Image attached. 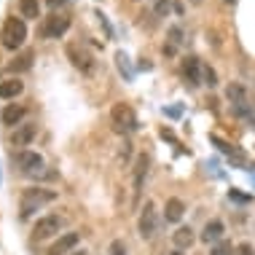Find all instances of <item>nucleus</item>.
I'll return each instance as SVG.
<instances>
[{
    "mask_svg": "<svg viewBox=\"0 0 255 255\" xmlns=\"http://www.w3.org/2000/svg\"><path fill=\"white\" fill-rule=\"evenodd\" d=\"M110 127H113V132H119V134L134 132V129H137L134 110L129 108L127 102H116V105L110 108Z\"/></svg>",
    "mask_w": 255,
    "mask_h": 255,
    "instance_id": "nucleus-6",
    "label": "nucleus"
},
{
    "mask_svg": "<svg viewBox=\"0 0 255 255\" xmlns=\"http://www.w3.org/2000/svg\"><path fill=\"white\" fill-rule=\"evenodd\" d=\"M158 212H156V204L153 202H145L140 210V218H137V231H140L142 239H153L158 234Z\"/></svg>",
    "mask_w": 255,
    "mask_h": 255,
    "instance_id": "nucleus-8",
    "label": "nucleus"
},
{
    "mask_svg": "<svg viewBox=\"0 0 255 255\" xmlns=\"http://www.w3.org/2000/svg\"><path fill=\"white\" fill-rule=\"evenodd\" d=\"M231 199H237V202H247V196H242V194H237V191H231Z\"/></svg>",
    "mask_w": 255,
    "mask_h": 255,
    "instance_id": "nucleus-28",
    "label": "nucleus"
},
{
    "mask_svg": "<svg viewBox=\"0 0 255 255\" xmlns=\"http://www.w3.org/2000/svg\"><path fill=\"white\" fill-rule=\"evenodd\" d=\"M132 3H142V0H132Z\"/></svg>",
    "mask_w": 255,
    "mask_h": 255,
    "instance_id": "nucleus-33",
    "label": "nucleus"
},
{
    "mask_svg": "<svg viewBox=\"0 0 255 255\" xmlns=\"http://www.w3.org/2000/svg\"><path fill=\"white\" fill-rule=\"evenodd\" d=\"M207 255H234V245L229 242V239H220V242L210 245V253Z\"/></svg>",
    "mask_w": 255,
    "mask_h": 255,
    "instance_id": "nucleus-22",
    "label": "nucleus"
},
{
    "mask_svg": "<svg viewBox=\"0 0 255 255\" xmlns=\"http://www.w3.org/2000/svg\"><path fill=\"white\" fill-rule=\"evenodd\" d=\"M32 62H35V51H30V49H24L22 54H16L8 65H5V73H11V75H16V73H27L32 67Z\"/></svg>",
    "mask_w": 255,
    "mask_h": 255,
    "instance_id": "nucleus-15",
    "label": "nucleus"
},
{
    "mask_svg": "<svg viewBox=\"0 0 255 255\" xmlns=\"http://www.w3.org/2000/svg\"><path fill=\"white\" fill-rule=\"evenodd\" d=\"M202 86H210V89L218 86V73L210 65H202Z\"/></svg>",
    "mask_w": 255,
    "mask_h": 255,
    "instance_id": "nucleus-23",
    "label": "nucleus"
},
{
    "mask_svg": "<svg viewBox=\"0 0 255 255\" xmlns=\"http://www.w3.org/2000/svg\"><path fill=\"white\" fill-rule=\"evenodd\" d=\"M185 215V202L177 196H169L167 202H164V220L167 223H180Z\"/></svg>",
    "mask_w": 255,
    "mask_h": 255,
    "instance_id": "nucleus-16",
    "label": "nucleus"
},
{
    "mask_svg": "<svg viewBox=\"0 0 255 255\" xmlns=\"http://www.w3.org/2000/svg\"><path fill=\"white\" fill-rule=\"evenodd\" d=\"M148 169H150V156L148 153H140L132 164V202L137 204L145 191V180H148Z\"/></svg>",
    "mask_w": 255,
    "mask_h": 255,
    "instance_id": "nucleus-7",
    "label": "nucleus"
},
{
    "mask_svg": "<svg viewBox=\"0 0 255 255\" xmlns=\"http://www.w3.org/2000/svg\"><path fill=\"white\" fill-rule=\"evenodd\" d=\"M167 43H172L175 49H180V46L185 43V30L180 24H172L169 30H167Z\"/></svg>",
    "mask_w": 255,
    "mask_h": 255,
    "instance_id": "nucleus-21",
    "label": "nucleus"
},
{
    "mask_svg": "<svg viewBox=\"0 0 255 255\" xmlns=\"http://www.w3.org/2000/svg\"><path fill=\"white\" fill-rule=\"evenodd\" d=\"M108 255H129L127 242H124V239H113V242H110V247H108Z\"/></svg>",
    "mask_w": 255,
    "mask_h": 255,
    "instance_id": "nucleus-24",
    "label": "nucleus"
},
{
    "mask_svg": "<svg viewBox=\"0 0 255 255\" xmlns=\"http://www.w3.org/2000/svg\"><path fill=\"white\" fill-rule=\"evenodd\" d=\"M27 22L19 16H8L3 22V27H0V46H3L5 51H19L24 46L27 40Z\"/></svg>",
    "mask_w": 255,
    "mask_h": 255,
    "instance_id": "nucleus-2",
    "label": "nucleus"
},
{
    "mask_svg": "<svg viewBox=\"0 0 255 255\" xmlns=\"http://www.w3.org/2000/svg\"><path fill=\"white\" fill-rule=\"evenodd\" d=\"M234 255H255V247L250 242H242V245L234 247Z\"/></svg>",
    "mask_w": 255,
    "mask_h": 255,
    "instance_id": "nucleus-25",
    "label": "nucleus"
},
{
    "mask_svg": "<svg viewBox=\"0 0 255 255\" xmlns=\"http://www.w3.org/2000/svg\"><path fill=\"white\" fill-rule=\"evenodd\" d=\"M223 3H229V5H234V3H237V0H223Z\"/></svg>",
    "mask_w": 255,
    "mask_h": 255,
    "instance_id": "nucleus-32",
    "label": "nucleus"
},
{
    "mask_svg": "<svg viewBox=\"0 0 255 255\" xmlns=\"http://www.w3.org/2000/svg\"><path fill=\"white\" fill-rule=\"evenodd\" d=\"M70 24H73V19L67 16V13L54 11V13H49V16H46L43 22H40L38 35L43 38V40H59V38H65V35H67Z\"/></svg>",
    "mask_w": 255,
    "mask_h": 255,
    "instance_id": "nucleus-3",
    "label": "nucleus"
},
{
    "mask_svg": "<svg viewBox=\"0 0 255 255\" xmlns=\"http://www.w3.org/2000/svg\"><path fill=\"white\" fill-rule=\"evenodd\" d=\"M13 161H16V167H19V172H22V175H38V172L46 169L43 153L30 150V148H22L16 156H13Z\"/></svg>",
    "mask_w": 255,
    "mask_h": 255,
    "instance_id": "nucleus-9",
    "label": "nucleus"
},
{
    "mask_svg": "<svg viewBox=\"0 0 255 255\" xmlns=\"http://www.w3.org/2000/svg\"><path fill=\"white\" fill-rule=\"evenodd\" d=\"M194 242H196V231L191 226H180L172 234V247L175 250H188V247H194Z\"/></svg>",
    "mask_w": 255,
    "mask_h": 255,
    "instance_id": "nucleus-17",
    "label": "nucleus"
},
{
    "mask_svg": "<svg viewBox=\"0 0 255 255\" xmlns=\"http://www.w3.org/2000/svg\"><path fill=\"white\" fill-rule=\"evenodd\" d=\"M188 3H191V5H202L204 0H188Z\"/></svg>",
    "mask_w": 255,
    "mask_h": 255,
    "instance_id": "nucleus-30",
    "label": "nucleus"
},
{
    "mask_svg": "<svg viewBox=\"0 0 255 255\" xmlns=\"http://www.w3.org/2000/svg\"><path fill=\"white\" fill-rule=\"evenodd\" d=\"M62 229H65V218L57 215V212H49V215H40L32 226V239L35 242H49V239H57Z\"/></svg>",
    "mask_w": 255,
    "mask_h": 255,
    "instance_id": "nucleus-4",
    "label": "nucleus"
},
{
    "mask_svg": "<svg viewBox=\"0 0 255 255\" xmlns=\"http://www.w3.org/2000/svg\"><path fill=\"white\" fill-rule=\"evenodd\" d=\"M24 119H27V105H19V102L3 105V110H0V121H3V127L16 129L19 124H24Z\"/></svg>",
    "mask_w": 255,
    "mask_h": 255,
    "instance_id": "nucleus-13",
    "label": "nucleus"
},
{
    "mask_svg": "<svg viewBox=\"0 0 255 255\" xmlns=\"http://www.w3.org/2000/svg\"><path fill=\"white\" fill-rule=\"evenodd\" d=\"M57 199H59V194L54 188H43V185L24 188L22 196H19V220H30L35 212H40L43 207L54 204Z\"/></svg>",
    "mask_w": 255,
    "mask_h": 255,
    "instance_id": "nucleus-1",
    "label": "nucleus"
},
{
    "mask_svg": "<svg viewBox=\"0 0 255 255\" xmlns=\"http://www.w3.org/2000/svg\"><path fill=\"white\" fill-rule=\"evenodd\" d=\"M67 0H46V5H49V8H59V5H65Z\"/></svg>",
    "mask_w": 255,
    "mask_h": 255,
    "instance_id": "nucleus-27",
    "label": "nucleus"
},
{
    "mask_svg": "<svg viewBox=\"0 0 255 255\" xmlns=\"http://www.w3.org/2000/svg\"><path fill=\"white\" fill-rule=\"evenodd\" d=\"M22 92H24V84H22V78H5V81H0V100H16V97H22Z\"/></svg>",
    "mask_w": 255,
    "mask_h": 255,
    "instance_id": "nucleus-18",
    "label": "nucleus"
},
{
    "mask_svg": "<svg viewBox=\"0 0 255 255\" xmlns=\"http://www.w3.org/2000/svg\"><path fill=\"white\" fill-rule=\"evenodd\" d=\"M35 137H38V124L35 121H24V124H19L16 129H11L8 142L13 148H27Z\"/></svg>",
    "mask_w": 255,
    "mask_h": 255,
    "instance_id": "nucleus-11",
    "label": "nucleus"
},
{
    "mask_svg": "<svg viewBox=\"0 0 255 255\" xmlns=\"http://www.w3.org/2000/svg\"><path fill=\"white\" fill-rule=\"evenodd\" d=\"M164 54H167V57H175V54H177V49H175L172 43H164Z\"/></svg>",
    "mask_w": 255,
    "mask_h": 255,
    "instance_id": "nucleus-26",
    "label": "nucleus"
},
{
    "mask_svg": "<svg viewBox=\"0 0 255 255\" xmlns=\"http://www.w3.org/2000/svg\"><path fill=\"white\" fill-rule=\"evenodd\" d=\"M180 75L191 89H199L202 86V62H199L196 57H185L180 62Z\"/></svg>",
    "mask_w": 255,
    "mask_h": 255,
    "instance_id": "nucleus-12",
    "label": "nucleus"
},
{
    "mask_svg": "<svg viewBox=\"0 0 255 255\" xmlns=\"http://www.w3.org/2000/svg\"><path fill=\"white\" fill-rule=\"evenodd\" d=\"M19 16H22L24 22L40 19V0H19Z\"/></svg>",
    "mask_w": 255,
    "mask_h": 255,
    "instance_id": "nucleus-19",
    "label": "nucleus"
},
{
    "mask_svg": "<svg viewBox=\"0 0 255 255\" xmlns=\"http://www.w3.org/2000/svg\"><path fill=\"white\" fill-rule=\"evenodd\" d=\"M70 255H89V253H86V250H73Z\"/></svg>",
    "mask_w": 255,
    "mask_h": 255,
    "instance_id": "nucleus-29",
    "label": "nucleus"
},
{
    "mask_svg": "<svg viewBox=\"0 0 255 255\" xmlns=\"http://www.w3.org/2000/svg\"><path fill=\"white\" fill-rule=\"evenodd\" d=\"M223 234H226V223H223L220 218H212L210 223L202 229L199 239H202L204 245H215V242H220V239H223Z\"/></svg>",
    "mask_w": 255,
    "mask_h": 255,
    "instance_id": "nucleus-14",
    "label": "nucleus"
},
{
    "mask_svg": "<svg viewBox=\"0 0 255 255\" xmlns=\"http://www.w3.org/2000/svg\"><path fill=\"white\" fill-rule=\"evenodd\" d=\"M65 57L67 62L75 67V70H81V73H94V57H92V51L86 49L84 43H78V40H67L65 43Z\"/></svg>",
    "mask_w": 255,
    "mask_h": 255,
    "instance_id": "nucleus-5",
    "label": "nucleus"
},
{
    "mask_svg": "<svg viewBox=\"0 0 255 255\" xmlns=\"http://www.w3.org/2000/svg\"><path fill=\"white\" fill-rule=\"evenodd\" d=\"M253 108H255V105H253Z\"/></svg>",
    "mask_w": 255,
    "mask_h": 255,
    "instance_id": "nucleus-34",
    "label": "nucleus"
},
{
    "mask_svg": "<svg viewBox=\"0 0 255 255\" xmlns=\"http://www.w3.org/2000/svg\"><path fill=\"white\" fill-rule=\"evenodd\" d=\"M172 11H175V0H153V16L156 19H169Z\"/></svg>",
    "mask_w": 255,
    "mask_h": 255,
    "instance_id": "nucleus-20",
    "label": "nucleus"
},
{
    "mask_svg": "<svg viewBox=\"0 0 255 255\" xmlns=\"http://www.w3.org/2000/svg\"><path fill=\"white\" fill-rule=\"evenodd\" d=\"M169 255H185V250H172Z\"/></svg>",
    "mask_w": 255,
    "mask_h": 255,
    "instance_id": "nucleus-31",
    "label": "nucleus"
},
{
    "mask_svg": "<svg viewBox=\"0 0 255 255\" xmlns=\"http://www.w3.org/2000/svg\"><path fill=\"white\" fill-rule=\"evenodd\" d=\"M78 242H81V231H65L49 245L46 255H70L73 250H78Z\"/></svg>",
    "mask_w": 255,
    "mask_h": 255,
    "instance_id": "nucleus-10",
    "label": "nucleus"
}]
</instances>
